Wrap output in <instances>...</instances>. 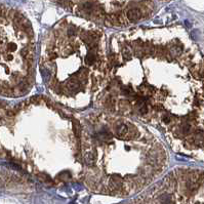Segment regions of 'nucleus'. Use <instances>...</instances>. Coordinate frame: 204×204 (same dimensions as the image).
I'll return each mask as SVG.
<instances>
[{"mask_svg": "<svg viewBox=\"0 0 204 204\" xmlns=\"http://www.w3.org/2000/svg\"><path fill=\"white\" fill-rule=\"evenodd\" d=\"M34 59L33 37L29 23L18 13L0 10V85L19 88L26 85Z\"/></svg>", "mask_w": 204, "mask_h": 204, "instance_id": "4", "label": "nucleus"}, {"mask_svg": "<svg viewBox=\"0 0 204 204\" xmlns=\"http://www.w3.org/2000/svg\"><path fill=\"white\" fill-rule=\"evenodd\" d=\"M81 178L90 189L117 196L143 190L163 172V145L142 122L110 112L79 120Z\"/></svg>", "mask_w": 204, "mask_h": 204, "instance_id": "2", "label": "nucleus"}, {"mask_svg": "<svg viewBox=\"0 0 204 204\" xmlns=\"http://www.w3.org/2000/svg\"><path fill=\"white\" fill-rule=\"evenodd\" d=\"M174 29L116 35L95 102L105 112L149 123L172 148L204 151V59Z\"/></svg>", "mask_w": 204, "mask_h": 204, "instance_id": "1", "label": "nucleus"}, {"mask_svg": "<svg viewBox=\"0 0 204 204\" xmlns=\"http://www.w3.org/2000/svg\"><path fill=\"white\" fill-rule=\"evenodd\" d=\"M108 65L105 34L87 21H62L43 43L41 73L52 95L69 107L84 108L95 99Z\"/></svg>", "mask_w": 204, "mask_h": 204, "instance_id": "3", "label": "nucleus"}]
</instances>
